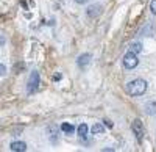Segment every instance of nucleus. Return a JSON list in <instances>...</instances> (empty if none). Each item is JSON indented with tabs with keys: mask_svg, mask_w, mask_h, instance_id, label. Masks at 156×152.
<instances>
[{
	"mask_svg": "<svg viewBox=\"0 0 156 152\" xmlns=\"http://www.w3.org/2000/svg\"><path fill=\"white\" fill-rule=\"evenodd\" d=\"M142 33H144L142 36H151V35H153V25L148 24V25H147V28H145V30H142Z\"/></svg>",
	"mask_w": 156,
	"mask_h": 152,
	"instance_id": "obj_12",
	"label": "nucleus"
},
{
	"mask_svg": "<svg viewBox=\"0 0 156 152\" xmlns=\"http://www.w3.org/2000/svg\"><path fill=\"white\" fill-rule=\"evenodd\" d=\"M150 9L153 14H156V0H151V3H150Z\"/></svg>",
	"mask_w": 156,
	"mask_h": 152,
	"instance_id": "obj_14",
	"label": "nucleus"
},
{
	"mask_svg": "<svg viewBox=\"0 0 156 152\" xmlns=\"http://www.w3.org/2000/svg\"><path fill=\"white\" fill-rule=\"evenodd\" d=\"M90 132H92L94 135H95V133H103V132H105V127H103L101 124H94L92 129H90Z\"/></svg>",
	"mask_w": 156,
	"mask_h": 152,
	"instance_id": "obj_11",
	"label": "nucleus"
},
{
	"mask_svg": "<svg viewBox=\"0 0 156 152\" xmlns=\"http://www.w3.org/2000/svg\"><path fill=\"white\" fill-rule=\"evenodd\" d=\"M129 50H131V52H134V54H140V52H142L140 43H131V46H129Z\"/></svg>",
	"mask_w": 156,
	"mask_h": 152,
	"instance_id": "obj_10",
	"label": "nucleus"
},
{
	"mask_svg": "<svg viewBox=\"0 0 156 152\" xmlns=\"http://www.w3.org/2000/svg\"><path fill=\"white\" fill-rule=\"evenodd\" d=\"M126 90H128V93L131 96H142L147 91V82L142 80V79H136V80L128 83Z\"/></svg>",
	"mask_w": 156,
	"mask_h": 152,
	"instance_id": "obj_1",
	"label": "nucleus"
},
{
	"mask_svg": "<svg viewBox=\"0 0 156 152\" xmlns=\"http://www.w3.org/2000/svg\"><path fill=\"white\" fill-rule=\"evenodd\" d=\"M0 71H2V72H0V74H2V77H5V74H6V68H5V65L0 66Z\"/></svg>",
	"mask_w": 156,
	"mask_h": 152,
	"instance_id": "obj_15",
	"label": "nucleus"
},
{
	"mask_svg": "<svg viewBox=\"0 0 156 152\" xmlns=\"http://www.w3.org/2000/svg\"><path fill=\"white\" fill-rule=\"evenodd\" d=\"M61 130H62L64 133H73L75 127H73L72 124H69V122H62V124H61Z\"/></svg>",
	"mask_w": 156,
	"mask_h": 152,
	"instance_id": "obj_8",
	"label": "nucleus"
},
{
	"mask_svg": "<svg viewBox=\"0 0 156 152\" xmlns=\"http://www.w3.org/2000/svg\"><path fill=\"white\" fill-rule=\"evenodd\" d=\"M37 85H39V72L37 71H33L30 74V79H28V86H27V91L28 94L34 93L37 90Z\"/></svg>",
	"mask_w": 156,
	"mask_h": 152,
	"instance_id": "obj_3",
	"label": "nucleus"
},
{
	"mask_svg": "<svg viewBox=\"0 0 156 152\" xmlns=\"http://www.w3.org/2000/svg\"><path fill=\"white\" fill-rule=\"evenodd\" d=\"M75 2H76V3H80V5H83V3L87 2V0H75Z\"/></svg>",
	"mask_w": 156,
	"mask_h": 152,
	"instance_id": "obj_16",
	"label": "nucleus"
},
{
	"mask_svg": "<svg viewBox=\"0 0 156 152\" xmlns=\"http://www.w3.org/2000/svg\"><path fill=\"white\" fill-rule=\"evenodd\" d=\"M154 110H156V102H151V104L147 105V113H148V115H153Z\"/></svg>",
	"mask_w": 156,
	"mask_h": 152,
	"instance_id": "obj_13",
	"label": "nucleus"
},
{
	"mask_svg": "<svg viewBox=\"0 0 156 152\" xmlns=\"http://www.w3.org/2000/svg\"><path fill=\"white\" fill-rule=\"evenodd\" d=\"M87 125L86 124H80V125H78V135H80L81 138H86L87 136Z\"/></svg>",
	"mask_w": 156,
	"mask_h": 152,
	"instance_id": "obj_9",
	"label": "nucleus"
},
{
	"mask_svg": "<svg viewBox=\"0 0 156 152\" xmlns=\"http://www.w3.org/2000/svg\"><path fill=\"white\" fill-rule=\"evenodd\" d=\"M139 65V58H137V54H134V52H129L123 57V66L126 68V69H134L136 66Z\"/></svg>",
	"mask_w": 156,
	"mask_h": 152,
	"instance_id": "obj_2",
	"label": "nucleus"
},
{
	"mask_svg": "<svg viewBox=\"0 0 156 152\" xmlns=\"http://www.w3.org/2000/svg\"><path fill=\"white\" fill-rule=\"evenodd\" d=\"M100 13H101V6L100 5H90L87 8V16L89 17H97Z\"/></svg>",
	"mask_w": 156,
	"mask_h": 152,
	"instance_id": "obj_7",
	"label": "nucleus"
},
{
	"mask_svg": "<svg viewBox=\"0 0 156 152\" xmlns=\"http://www.w3.org/2000/svg\"><path fill=\"white\" fill-rule=\"evenodd\" d=\"M9 149L14 150V152H23V150H27V144L22 143V141H12L9 144Z\"/></svg>",
	"mask_w": 156,
	"mask_h": 152,
	"instance_id": "obj_6",
	"label": "nucleus"
},
{
	"mask_svg": "<svg viewBox=\"0 0 156 152\" xmlns=\"http://www.w3.org/2000/svg\"><path fill=\"white\" fill-rule=\"evenodd\" d=\"M90 58H92V57H90L89 54H83V55L78 57V60H76V65L80 66V68H86V66L89 65V63H90Z\"/></svg>",
	"mask_w": 156,
	"mask_h": 152,
	"instance_id": "obj_5",
	"label": "nucleus"
},
{
	"mask_svg": "<svg viewBox=\"0 0 156 152\" xmlns=\"http://www.w3.org/2000/svg\"><path fill=\"white\" fill-rule=\"evenodd\" d=\"M131 130L134 132V135H136V138H137V141H140L142 136H144V125H142L140 119H134V121L131 122Z\"/></svg>",
	"mask_w": 156,
	"mask_h": 152,
	"instance_id": "obj_4",
	"label": "nucleus"
}]
</instances>
